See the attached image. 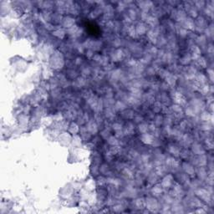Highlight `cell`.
Here are the masks:
<instances>
[{
  "label": "cell",
  "instance_id": "cell-1",
  "mask_svg": "<svg viewBox=\"0 0 214 214\" xmlns=\"http://www.w3.org/2000/svg\"><path fill=\"white\" fill-rule=\"evenodd\" d=\"M65 65L64 61V56L60 50H56L53 53L50 58L49 61V66L51 69L55 70H60Z\"/></svg>",
  "mask_w": 214,
  "mask_h": 214
},
{
  "label": "cell",
  "instance_id": "cell-2",
  "mask_svg": "<svg viewBox=\"0 0 214 214\" xmlns=\"http://www.w3.org/2000/svg\"><path fill=\"white\" fill-rule=\"evenodd\" d=\"M58 140L60 141V143L63 146H68L71 143L72 141V137L69 134L66 132V131H63L60 134V135L58 136Z\"/></svg>",
  "mask_w": 214,
  "mask_h": 214
},
{
  "label": "cell",
  "instance_id": "cell-3",
  "mask_svg": "<svg viewBox=\"0 0 214 214\" xmlns=\"http://www.w3.org/2000/svg\"><path fill=\"white\" fill-rule=\"evenodd\" d=\"M145 207H147V209H149L150 211L154 212L155 209L158 208V201L154 197H147V198H146Z\"/></svg>",
  "mask_w": 214,
  "mask_h": 214
},
{
  "label": "cell",
  "instance_id": "cell-4",
  "mask_svg": "<svg viewBox=\"0 0 214 214\" xmlns=\"http://www.w3.org/2000/svg\"><path fill=\"white\" fill-rule=\"evenodd\" d=\"M181 26L183 28L185 29H188V30H193L195 28V23H194V20L192 18H186L184 20H182L181 22Z\"/></svg>",
  "mask_w": 214,
  "mask_h": 214
},
{
  "label": "cell",
  "instance_id": "cell-5",
  "mask_svg": "<svg viewBox=\"0 0 214 214\" xmlns=\"http://www.w3.org/2000/svg\"><path fill=\"white\" fill-rule=\"evenodd\" d=\"M172 183H173V176L172 175L169 174L166 176L163 179H162V181L160 183V186L162 187L163 189L165 188H169L170 187L172 186Z\"/></svg>",
  "mask_w": 214,
  "mask_h": 214
},
{
  "label": "cell",
  "instance_id": "cell-6",
  "mask_svg": "<svg viewBox=\"0 0 214 214\" xmlns=\"http://www.w3.org/2000/svg\"><path fill=\"white\" fill-rule=\"evenodd\" d=\"M125 58V54L123 49H116L111 54V60L114 62H118Z\"/></svg>",
  "mask_w": 214,
  "mask_h": 214
},
{
  "label": "cell",
  "instance_id": "cell-7",
  "mask_svg": "<svg viewBox=\"0 0 214 214\" xmlns=\"http://www.w3.org/2000/svg\"><path fill=\"white\" fill-rule=\"evenodd\" d=\"M87 131L91 134V135H95L98 132V125L95 121L94 120H90L88 121L86 125Z\"/></svg>",
  "mask_w": 214,
  "mask_h": 214
},
{
  "label": "cell",
  "instance_id": "cell-8",
  "mask_svg": "<svg viewBox=\"0 0 214 214\" xmlns=\"http://www.w3.org/2000/svg\"><path fill=\"white\" fill-rule=\"evenodd\" d=\"M140 139L141 141L145 144H148V145H152L154 140H155V136L153 135L150 133H144L141 134L140 135Z\"/></svg>",
  "mask_w": 214,
  "mask_h": 214
},
{
  "label": "cell",
  "instance_id": "cell-9",
  "mask_svg": "<svg viewBox=\"0 0 214 214\" xmlns=\"http://www.w3.org/2000/svg\"><path fill=\"white\" fill-rule=\"evenodd\" d=\"M139 7L142 10V12L147 13L151 8H153V3L151 1H143V2H139Z\"/></svg>",
  "mask_w": 214,
  "mask_h": 214
},
{
  "label": "cell",
  "instance_id": "cell-10",
  "mask_svg": "<svg viewBox=\"0 0 214 214\" xmlns=\"http://www.w3.org/2000/svg\"><path fill=\"white\" fill-rule=\"evenodd\" d=\"M74 23H75V20L74 18L70 17V16H67L65 17L63 20H62V24L65 28H66L67 29L73 27L74 25Z\"/></svg>",
  "mask_w": 214,
  "mask_h": 214
},
{
  "label": "cell",
  "instance_id": "cell-11",
  "mask_svg": "<svg viewBox=\"0 0 214 214\" xmlns=\"http://www.w3.org/2000/svg\"><path fill=\"white\" fill-rule=\"evenodd\" d=\"M135 31H136V33L137 35H144L145 33L147 32V27L146 24H144L143 22H140L139 23L136 27H135Z\"/></svg>",
  "mask_w": 214,
  "mask_h": 214
},
{
  "label": "cell",
  "instance_id": "cell-12",
  "mask_svg": "<svg viewBox=\"0 0 214 214\" xmlns=\"http://www.w3.org/2000/svg\"><path fill=\"white\" fill-rule=\"evenodd\" d=\"M213 116V113L209 112L208 110H203V111H201V114L200 115V120L201 122H209L210 123Z\"/></svg>",
  "mask_w": 214,
  "mask_h": 214
},
{
  "label": "cell",
  "instance_id": "cell-13",
  "mask_svg": "<svg viewBox=\"0 0 214 214\" xmlns=\"http://www.w3.org/2000/svg\"><path fill=\"white\" fill-rule=\"evenodd\" d=\"M72 187H63L61 192H60V195L63 198H69L72 196Z\"/></svg>",
  "mask_w": 214,
  "mask_h": 214
},
{
  "label": "cell",
  "instance_id": "cell-14",
  "mask_svg": "<svg viewBox=\"0 0 214 214\" xmlns=\"http://www.w3.org/2000/svg\"><path fill=\"white\" fill-rule=\"evenodd\" d=\"M182 167H183V170L185 171V172L187 173V175H190V176H192L195 175V169L192 165H191L190 163H187V162H184L182 164Z\"/></svg>",
  "mask_w": 214,
  "mask_h": 214
},
{
  "label": "cell",
  "instance_id": "cell-15",
  "mask_svg": "<svg viewBox=\"0 0 214 214\" xmlns=\"http://www.w3.org/2000/svg\"><path fill=\"white\" fill-rule=\"evenodd\" d=\"M192 151L195 155L200 156V155H203L205 154V149L201 146L198 143H195L192 145Z\"/></svg>",
  "mask_w": 214,
  "mask_h": 214
},
{
  "label": "cell",
  "instance_id": "cell-16",
  "mask_svg": "<svg viewBox=\"0 0 214 214\" xmlns=\"http://www.w3.org/2000/svg\"><path fill=\"white\" fill-rule=\"evenodd\" d=\"M29 120V117L26 114H21L19 116V126L21 128L26 127L28 123Z\"/></svg>",
  "mask_w": 214,
  "mask_h": 214
},
{
  "label": "cell",
  "instance_id": "cell-17",
  "mask_svg": "<svg viewBox=\"0 0 214 214\" xmlns=\"http://www.w3.org/2000/svg\"><path fill=\"white\" fill-rule=\"evenodd\" d=\"M65 33L66 32H65V30L64 28H56L53 31V35L55 36L56 38L60 39V40H62V39L65 38Z\"/></svg>",
  "mask_w": 214,
  "mask_h": 214
},
{
  "label": "cell",
  "instance_id": "cell-18",
  "mask_svg": "<svg viewBox=\"0 0 214 214\" xmlns=\"http://www.w3.org/2000/svg\"><path fill=\"white\" fill-rule=\"evenodd\" d=\"M147 23L151 27V28H156L159 24V20L156 17L154 16H149L147 19Z\"/></svg>",
  "mask_w": 214,
  "mask_h": 214
},
{
  "label": "cell",
  "instance_id": "cell-19",
  "mask_svg": "<svg viewBox=\"0 0 214 214\" xmlns=\"http://www.w3.org/2000/svg\"><path fill=\"white\" fill-rule=\"evenodd\" d=\"M176 80H177L176 76L172 74H170L167 78H166V83H167V85H168L170 87H172L176 85Z\"/></svg>",
  "mask_w": 214,
  "mask_h": 214
},
{
  "label": "cell",
  "instance_id": "cell-20",
  "mask_svg": "<svg viewBox=\"0 0 214 214\" xmlns=\"http://www.w3.org/2000/svg\"><path fill=\"white\" fill-rule=\"evenodd\" d=\"M114 108H115V111H124L126 109V104L124 101L118 100L115 102Z\"/></svg>",
  "mask_w": 214,
  "mask_h": 214
},
{
  "label": "cell",
  "instance_id": "cell-21",
  "mask_svg": "<svg viewBox=\"0 0 214 214\" xmlns=\"http://www.w3.org/2000/svg\"><path fill=\"white\" fill-rule=\"evenodd\" d=\"M69 131L73 135H77V134L80 132V128L77 123H74V122H71L69 126Z\"/></svg>",
  "mask_w": 214,
  "mask_h": 214
},
{
  "label": "cell",
  "instance_id": "cell-22",
  "mask_svg": "<svg viewBox=\"0 0 214 214\" xmlns=\"http://www.w3.org/2000/svg\"><path fill=\"white\" fill-rule=\"evenodd\" d=\"M196 24H197V25H195L196 27L205 28V26L207 25V22L202 16H197L196 19Z\"/></svg>",
  "mask_w": 214,
  "mask_h": 214
},
{
  "label": "cell",
  "instance_id": "cell-23",
  "mask_svg": "<svg viewBox=\"0 0 214 214\" xmlns=\"http://www.w3.org/2000/svg\"><path fill=\"white\" fill-rule=\"evenodd\" d=\"M123 132H124L125 135H128L134 134V132H135V127H134L133 124L131 123V122H128L126 127L124 128V131Z\"/></svg>",
  "mask_w": 214,
  "mask_h": 214
},
{
  "label": "cell",
  "instance_id": "cell-24",
  "mask_svg": "<svg viewBox=\"0 0 214 214\" xmlns=\"http://www.w3.org/2000/svg\"><path fill=\"white\" fill-rule=\"evenodd\" d=\"M82 140H83V139L81 138V136L78 135H74L71 143L73 144L74 147H80L82 144Z\"/></svg>",
  "mask_w": 214,
  "mask_h": 214
},
{
  "label": "cell",
  "instance_id": "cell-25",
  "mask_svg": "<svg viewBox=\"0 0 214 214\" xmlns=\"http://www.w3.org/2000/svg\"><path fill=\"white\" fill-rule=\"evenodd\" d=\"M197 175L200 180H204L207 176V172L205 169V167H199L197 169Z\"/></svg>",
  "mask_w": 214,
  "mask_h": 214
},
{
  "label": "cell",
  "instance_id": "cell-26",
  "mask_svg": "<svg viewBox=\"0 0 214 214\" xmlns=\"http://www.w3.org/2000/svg\"><path fill=\"white\" fill-rule=\"evenodd\" d=\"M196 42L197 44L201 47H203L206 45L207 44V37L204 35V34H201L198 37H197L196 39Z\"/></svg>",
  "mask_w": 214,
  "mask_h": 214
},
{
  "label": "cell",
  "instance_id": "cell-27",
  "mask_svg": "<svg viewBox=\"0 0 214 214\" xmlns=\"http://www.w3.org/2000/svg\"><path fill=\"white\" fill-rule=\"evenodd\" d=\"M163 192V188L160 186V184H157L155 185L152 188H151V192L154 196H160Z\"/></svg>",
  "mask_w": 214,
  "mask_h": 214
},
{
  "label": "cell",
  "instance_id": "cell-28",
  "mask_svg": "<svg viewBox=\"0 0 214 214\" xmlns=\"http://www.w3.org/2000/svg\"><path fill=\"white\" fill-rule=\"evenodd\" d=\"M196 65L198 67H201V68H206L207 65V60L204 57L200 56L197 60H196Z\"/></svg>",
  "mask_w": 214,
  "mask_h": 214
},
{
  "label": "cell",
  "instance_id": "cell-29",
  "mask_svg": "<svg viewBox=\"0 0 214 214\" xmlns=\"http://www.w3.org/2000/svg\"><path fill=\"white\" fill-rule=\"evenodd\" d=\"M96 187V182L94 181V180L93 179H90L86 181L85 183V189L88 190V191H92Z\"/></svg>",
  "mask_w": 214,
  "mask_h": 214
},
{
  "label": "cell",
  "instance_id": "cell-30",
  "mask_svg": "<svg viewBox=\"0 0 214 214\" xmlns=\"http://www.w3.org/2000/svg\"><path fill=\"white\" fill-rule=\"evenodd\" d=\"M107 142L109 145H110L111 147H115V146H118L119 145V139H117L115 136H110L108 139H107Z\"/></svg>",
  "mask_w": 214,
  "mask_h": 214
},
{
  "label": "cell",
  "instance_id": "cell-31",
  "mask_svg": "<svg viewBox=\"0 0 214 214\" xmlns=\"http://www.w3.org/2000/svg\"><path fill=\"white\" fill-rule=\"evenodd\" d=\"M169 152L172 154V155H173L175 156H180V151H179V149L177 148V147H176V146H174V145H170L169 146Z\"/></svg>",
  "mask_w": 214,
  "mask_h": 214
},
{
  "label": "cell",
  "instance_id": "cell-32",
  "mask_svg": "<svg viewBox=\"0 0 214 214\" xmlns=\"http://www.w3.org/2000/svg\"><path fill=\"white\" fill-rule=\"evenodd\" d=\"M145 202H146V199L145 198H138L136 200H135V206L136 208H144L145 207Z\"/></svg>",
  "mask_w": 214,
  "mask_h": 214
},
{
  "label": "cell",
  "instance_id": "cell-33",
  "mask_svg": "<svg viewBox=\"0 0 214 214\" xmlns=\"http://www.w3.org/2000/svg\"><path fill=\"white\" fill-rule=\"evenodd\" d=\"M191 60H192V59H191L190 54H185L184 56H182L180 59V63L183 65H187L191 62Z\"/></svg>",
  "mask_w": 214,
  "mask_h": 214
},
{
  "label": "cell",
  "instance_id": "cell-34",
  "mask_svg": "<svg viewBox=\"0 0 214 214\" xmlns=\"http://www.w3.org/2000/svg\"><path fill=\"white\" fill-rule=\"evenodd\" d=\"M42 122H43V124L45 126H50L51 125H53L54 123L53 117H51V116H46V117H44V118L42 119Z\"/></svg>",
  "mask_w": 214,
  "mask_h": 214
},
{
  "label": "cell",
  "instance_id": "cell-35",
  "mask_svg": "<svg viewBox=\"0 0 214 214\" xmlns=\"http://www.w3.org/2000/svg\"><path fill=\"white\" fill-rule=\"evenodd\" d=\"M134 111L131 110H124L122 112V116L125 118V119H131L134 117Z\"/></svg>",
  "mask_w": 214,
  "mask_h": 214
},
{
  "label": "cell",
  "instance_id": "cell-36",
  "mask_svg": "<svg viewBox=\"0 0 214 214\" xmlns=\"http://www.w3.org/2000/svg\"><path fill=\"white\" fill-rule=\"evenodd\" d=\"M136 16H137V13H136V11L133 9V8H130L129 10H128V13H127V17L130 19L131 20V21H133L136 19Z\"/></svg>",
  "mask_w": 214,
  "mask_h": 214
},
{
  "label": "cell",
  "instance_id": "cell-37",
  "mask_svg": "<svg viewBox=\"0 0 214 214\" xmlns=\"http://www.w3.org/2000/svg\"><path fill=\"white\" fill-rule=\"evenodd\" d=\"M138 130H139V131L141 134L147 133V131L149 130V127H148V125L146 124V123H140V124H139Z\"/></svg>",
  "mask_w": 214,
  "mask_h": 214
},
{
  "label": "cell",
  "instance_id": "cell-38",
  "mask_svg": "<svg viewBox=\"0 0 214 214\" xmlns=\"http://www.w3.org/2000/svg\"><path fill=\"white\" fill-rule=\"evenodd\" d=\"M163 120H164V118L160 115H158L155 117V121H154V125L156 127H159L163 123Z\"/></svg>",
  "mask_w": 214,
  "mask_h": 214
},
{
  "label": "cell",
  "instance_id": "cell-39",
  "mask_svg": "<svg viewBox=\"0 0 214 214\" xmlns=\"http://www.w3.org/2000/svg\"><path fill=\"white\" fill-rule=\"evenodd\" d=\"M86 84V80H85L83 77H79L75 80V85L76 87H82Z\"/></svg>",
  "mask_w": 214,
  "mask_h": 214
},
{
  "label": "cell",
  "instance_id": "cell-40",
  "mask_svg": "<svg viewBox=\"0 0 214 214\" xmlns=\"http://www.w3.org/2000/svg\"><path fill=\"white\" fill-rule=\"evenodd\" d=\"M162 108L163 107H161V104L160 102L156 101V102L153 103V111L155 113H159Z\"/></svg>",
  "mask_w": 214,
  "mask_h": 214
},
{
  "label": "cell",
  "instance_id": "cell-41",
  "mask_svg": "<svg viewBox=\"0 0 214 214\" xmlns=\"http://www.w3.org/2000/svg\"><path fill=\"white\" fill-rule=\"evenodd\" d=\"M157 177H158V176L156 175V174L155 173H151L149 174V177H148V181L151 183V184H153L154 182H156V180H157Z\"/></svg>",
  "mask_w": 214,
  "mask_h": 214
},
{
  "label": "cell",
  "instance_id": "cell-42",
  "mask_svg": "<svg viewBox=\"0 0 214 214\" xmlns=\"http://www.w3.org/2000/svg\"><path fill=\"white\" fill-rule=\"evenodd\" d=\"M107 182V181L106 179L104 177V176H98L97 177V181H96V184L97 185H99V186H100V187H102V186H104L106 183Z\"/></svg>",
  "mask_w": 214,
  "mask_h": 214
},
{
  "label": "cell",
  "instance_id": "cell-43",
  "mask_svg": "<svg viewBox=\"0 0 214 214\" xmlns=\"http://www.w3.org/2000/svg\"><path fill=\"white\" fill-rule=\"evenodd\" d=\"M109 172V166L107 164H102L100 167V172L102 174H107Z\"/></svg>",
  "mask_w": 214,
  "mask_h": 214
},
{
  "label": "cell",
  "instance_id": "cell-44",
  "mask_svg": "<svg viewBox=\"0 0 214 214\" xmlns=\"http://www.w3.org/2000/svg\"><path fill=\"white\" fill-rule=\"evenodd\" d=\"M100 135H101V137L102 138H104V139H106L107 140L110 136V131H109V130H104V131H101V133H100Z\"/></svg>",
  "mask_w": 214,
  "mask_h": 214
},
{
  "label": "cell",
  "instance_id": "cell-45",
  "mask_svg": "<svg viewBox=\"0 0 214 214\" xmlns=\"http://www.w3.org/2000/svg\"><path fill=\"white\" fill-rule=\"evenodd\" d=\"M133 119H134V122H135V123H136V124H140V123H142V121L144 120L143 117H142L140 115H134Z\"/></svg>",
  "mask_w": 214,
  "mask_h": 214
},
{
  "label": "cell",
  "instance_id": "cell-46",
  "mask_svg": "<svg viewBox=\"0 0 214 214\" xmlns=\"http://www.w3.org/2000/svg\"><path fill=\"white\" fill-rule=\"evenodd\" d=\"M207 79L211 80V82H213V69H209L207 70Z\"/></svg>",
  "mask_w": 214,
  "mask_h": 214
},
{
  "label": "cell",
  "instance_id": "cell-47",
  "mask_svg": "<svg viewBox=\"0 0 214 214\" xmlns=\"http://www.w3.org/2000/svg\"><path fill=\"white\" fill-rule=\"evenodd\" d=\"M82 74H83V76H87V75H90V74H91V69L89 68V67H85V68H84L83 69V70H82Z\"/></svg>",
  "mask_w": 214,
  "mask_h": 214
},
{
  "label": "cell",
  "instance_id": "cell-48",
  "mask_svg": "<svg viewBox=\"0 0 214 214\" xmlns=\"http://www.w3.org/2000/svg\"><path fill=\"white\" fill-rule=\"evenodd\" d=\"M112 128H113L115 131H120V130H122V125L120 124V123H118V122H115L113 125H112Z\"/></svg>",
  "mask_w": 214,
  "mask_h": 214
},
{
  "label": "cell",
  "instance_id": "cell-49",
  "mask_svg": "<svg viewBox=\"0 0 214 214\" xmlns=\"http://www.w3.org/2000/svg\"><path fill=\"white\" fill-rule=\"evenodd\" d=\"M207 53L210 54H213V45L212 44H210L208 47H207Z\"/></svg>",
  "mask_w": 214,
  "mask_h": 214
},
{
  "label": "cell",
  "instance_id": "cell-50",
  "mask_svg": "<svg viewBox=\"0 0 214 214\" xmlns=\"http://www.w3.org/2000/svg\"><path fill=\"white\" fill-rule=\"evenodd\" d=\"M82 62H83V59H82L81 57H77V58L75 59L74 64H75L76 65H80Z\"/></svg>",
  "mask_w": 214,
  "mask_h": 214
},
{
  "label": "cell",
  "instance_id": "cell-51",
  "mask_svg": "<svg viewBox=\"0 0 214 214\" xmlns=\"http://www.w3.org/2000/svg\"><path fill=\"white\" fill-rule=\"evenodd\" d=\"M86 56H88V58H93L94 56V51L92 49H88L86 52Z\"/></svg>",
  "mask_w": 214,
  "mask_h": 214
}]
</instances>
